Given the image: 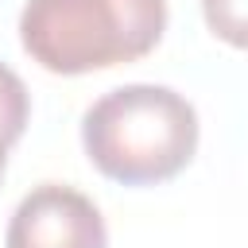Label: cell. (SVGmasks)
<instances>
[{"mask_svg":"<svg viewBox=\"0 0 248 248\" xmlns=\"http://www.w3.org/2000/svg\"><path fill=\"white\" fill-rule=\"evenodd\" d=\"M81 143L89 163L124 186L167 182L198 151V112L170 85H116L81 116Z\"/></svg>","mask_w":248,"mask_h":248,"instance_id":"1","label":"cell"},{"mask_svg":"<svg viewBox=\"0 0 248 248\" xmlns=\"http://www.w3.org/2000/svg\"><path fill=\"white\" fill-rule=\"evenodd\" d=\"M167 27V0H27L23 50L50 74H89L143 58Z\"/></svg>","mask_w":248,"mask_h":248,"instance_id":"2","label":"cell"},{"mask_svg":"<svg viewBox=\"0 0 248 248\" xmlns=\"http://www.w3.org/2000/svg\"><path fill=\"white\" fill-rule=\"evenodd\" d=\"M4 248H108V232L93 198L62 182H43L16 205Z\"/></svg>","mask_w":248,"mask_h":248,"instance_id":"3","label":"cell"},{"mask_svg":"<svg viewBox=\"0 0 248 248\" xmlns=\"http://www.w3.org/2000/svg\"><path fill=\"white\" fill-rule=\"evenodd\" d=\"M27 112H31V101H27L23 78L12 66L0 62V178H4V167H8V147L27 128Z\"/></svg>","mask_w":248,"mask_h":248,"instance_id":"4","label":"cell"},{"mask_svg":"<svg viewBox=\"0 0 248 248\" xmlns=\"http://www.w3.org/2000/svg\"><path fill=\"white\" fill-rule=\"evenodd\" d=\"M209 31L240 50H248V0H202Z\"/></svg>","mask_w":248,"mask_h":248,"instance_id":"5","label":"cell"}]
</instances>
